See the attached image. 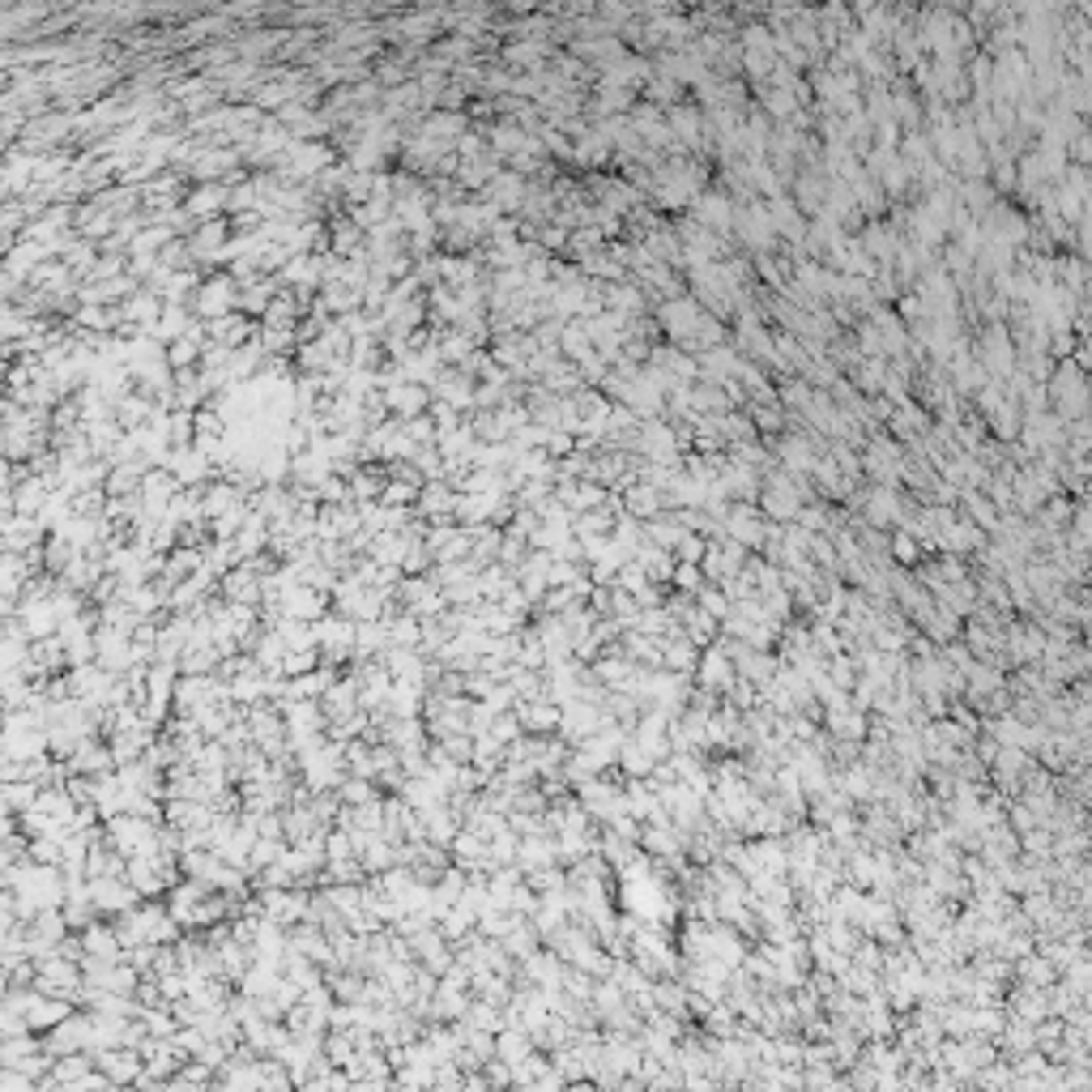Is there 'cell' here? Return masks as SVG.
<instances>
[{"label":"cell","mask_w":1092,"mask_h":1092,"mask_svg":"<svg viewBox=\"0 0 1092 1092\" xmlns=\"http://www.w3.org/2000/svg\"><path fill=\"white\" fill-rule=\"evenodd\" d=\"M427 402H431V393L422 385H402V380H397V385L385 388V405H393V410L405 414V419H419Z\"/></svg>","instance_id":"6da1fadb"},{"label":"cell","mask_w":1092,"mask_h":1092,"mask_svg":"<svg viewBox=\"0 0 1092 1092\" xmlns=\"http://www.w3.org/2000/svg\"><path fill=\"white\" fill-rule=\"evenodd\" d=\"M223 201H231V192H226L223 184H209V188H197V192L188 197V214H197V218H201V214L214 218Z\"/></svg>","instance_id":"7a4b0ae2"}]
</instances>
